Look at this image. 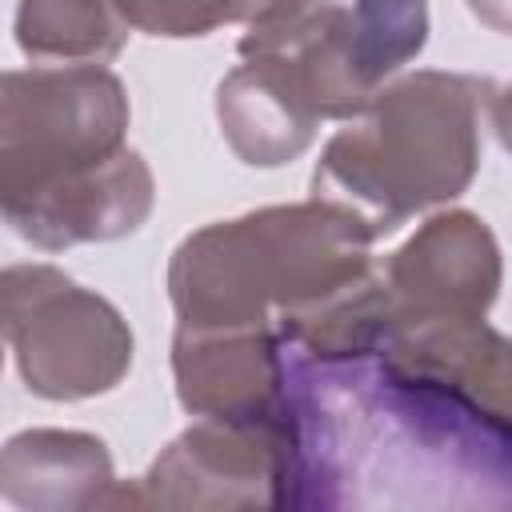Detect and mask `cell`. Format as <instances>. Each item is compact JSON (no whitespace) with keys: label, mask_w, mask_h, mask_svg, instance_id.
Wrapping results in <instances>:
<instances>
[{"label":"cell","mask_w":512,"mask_h":512,"mask_svg":"<svg viewBox=\"0 0 512 512\" xmlns=\"http://www.w3.org/2000/svg\"><path fill=\"white\" fill-rule=\"evenodd\" d=\"M372 240L352 212L316 196L208 224L168 264L176 328H272L284 340L376 276Z\"/></svg>","instance_id":"1"},{"label":"cell","mask_w":512,"mask_h":512,"mask_svg":"<svg viewBox=\"0 0 512 512\" xmlns=\"http://www.w3.org/2000/svg\"><path fill=\"white\" fill-rule=\"evenodd\" d=\"M488 96V80L460 72L396 80L328 140L312 172V196L340 204L372 236L400 228L412 212L448 204L476 176Z\"/></svg>","instance_id":"2"},{"label":"cell","mask_w":512,"mask_h":512,"mask_svg":"<svg viewBox=\"0 0 512 512\" xmlns=\"http://www.w3.org/2000/svg\"><path fill=\"white\" fill-rule=\"evenodd\" d=\"M128 96L104 64H32L4 72L0 204L28 200L124 152Z\"/></svg>","instance_id":"3"},{"label":"cell","mask_w":512,"mask_h":512,"mask_svg":"<svg viewBox=\"0 0 512 512\" xmlns=\"http://www.w3.org/2000/svg\"><path fill=\"white\" fill-rule=\"evenodd\" d=\"M4 336L20 380L44 400L112 392L132 368V328L96 292L52 264H16L0 280Z\"/></svg>","instance_id":"4"},{"label":"cell","mask_w":512,"mask_h":512,"mask_svg":"<svg viewBox=\"0 0 512 512\" xmlns=\"http://www.w3.org/2000/svg\"><path fill=\"white\" fill-rule=\"evenodd\" d=\"M296 432L288 420L200 416L180 432L140 480V492L112 488L108 504L156 508H272L284 500Z\"/></svg>","instance_id":"5"},{"label":"cell","mask_w":512,"mask_h":512,"mask_svg":"<svg viewBox=\"0 0 512 512\" xmlns=\"http://www.w3.org/2000/svg\"><path fill=\"white\" fill-rule=\"evenodd\" d=\"M376 280L388 336L432 324L484 320L500 292V248L476 212L448 208L428 216L392 252Z\"/></svg>","instance_id":"6"},{"label":"cell","mask_w":512,"mask_h":512,"mask_svg":"<svg viewBox=\"0 0 512 512\" xmlns=\"http://www.w3.org/2000/svg\"><path fill=\"white\" fill-rule=\"evenodd\" d=\"M272 328H176V396L192 416L288 420L284 364Z\"/></svg>","instance_id":"7"},{"label":"cell","mask_w":512,"mask_h":512,"mask_svg":"<svg viewBox=\"0 0 512 512\" xmlns=\"http://www.w3.org/2000/svg\"><path fill=\"white\" fill-rule=\"evenodd\" d=\"M152 172L140 152L124 148L112 160L76 172L28 200L4 204V220L44 252L92 240H120L152 212Z\"/></svg>","instance_id":"8"},{"label":"cell","mask_w":512,"mask_h":512,"mask_svg":"<svg viewBox=\"0 0 512 512\" xmlns=\"http://www.w3.org/2000/svg\"><path fill=\"white\" fill-rule=\"evenodd\" d=\"M376 352L388 372L452 392L480 420L512 436V340L484 320L396 332Z\"/></svg>","instance_id":"9"},{"label":"cell","mask_w":512,"mask_h":512,"mask_svg":"<svg viewBox=\"0 0 512 512\" xmlns=\"http://www.w3.org/2000/svg\"><path fill=\"white\" fill-rule=\"evenodd\" d=\"M116 488L112 456L100 436L32 428L16 432L0 456V492L12 508H104Z\"/></svg>","instance_id":"10"},{"label":"cell","mask_w":512,"mask_h":512,"mask_svg":"<svg viewBox=\"0 0 512 512\" xmlns=\"http://www.w3.org/2000/svg\"><path fill=\"white\" fill-rule=\"evenodd\" d=\"M216 116L232 152L256 168L296 160L312 144L320 124L316 112L296 96V88L256 56H244V64L220 80Z\"/></svg>","instance_id":"11"},{"label":"cell","mask_w":512,"mask_h":512,"mask_svg":"<svg viewBox=\"0 0 512 512\" xmlns=\"http://www.w3.org/2000/svg\"><path fill=\"white\" fill-rule=\"evenodd\" d=\"M128 28L116 0H20L16 8V44L36 64H108Z\"/></svg>","instance_id":"12"},{"label":"cell","mask_w":512,"mask_h":512,"mask_svg":"<svg viewBox=\"0 0 512 512\" xmlns=\"http://www.w3.org/2000/svg\"><path fill=\"white\" fill-rule=\"evenodd\" d=\"M428 40V0H352V52L364 84L404 68Z\"/></svg>","instance_id":"13"},{"label":"cell","mask_w":512,"mask_h":512,"mask_svg":"<svg viewBox=\"0 0 512 512\" xmlns=\"http://www.w3.org/2000/svg\"><path fill=\"white\" fill-rule=\"evenodd\" d=\"M124 20L148 36H208L220 24H264L304 0H116Z\"/></svg>","instance_id":"14"},{"label":"cell","mask_w":512,"mask_h":512,"mask_svg":"<svg viewBox=\"0 0 512 512\" xmlns=\"http://www.w3.org/2000/svg\"><path fill=\"white\" fill-rule=\"evenodd\" d=\"M468 8H472V16H476L480 24H488L492 32L512 36V0H468Z\"/></svg>","instance_id":"15"},{"label":"cell","mask_w":512,"mask_h":512,"mask_svg":"<svg viewBox=\"0 0 512 512\" xmlns=\"http://www.w3.org/2000/svg\"><path fill=\"white\" fill-rule=\"evenodd\" d=\"M488 112H492V128H496L500 144L512 152V84H508V88H500V92H492Z\"/></svg>","instance_id":"16"}]
</instances>
